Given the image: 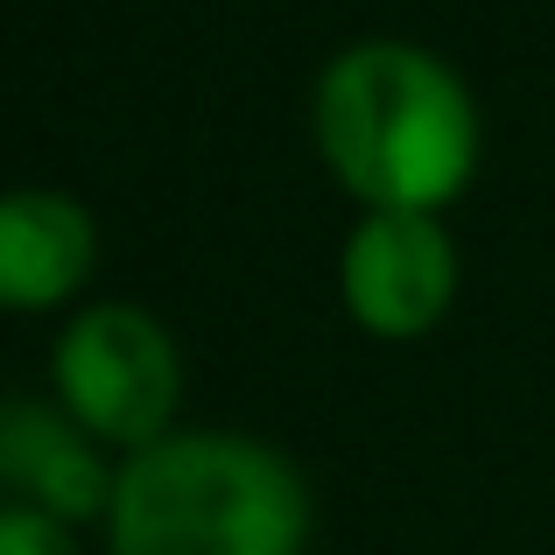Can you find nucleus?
<instances>
[{
  "mask_svg": "<svg viewBox=\"0 0 555 555\" xmlns=\"http://www.w3.org/2000/svg\"><path fill=\"white\" fill-rule=\"evenodd\" d=\"M317 149L373 211H429L472 183L478 106L436 50L401 36L352 42L317 78Z\"/></svg>",
  "mask_w": 555,
  "mask_h": 555,
  "instance_id": "nucleus-1",
  "label": "nucleus"
},
{
  "mask_svg": "<svg viewBox=\"0 0 555 555\" xmlns=\"http://www.w3.org/2000/svg\"><path fill=\"white\" fill-rule=\"evenodd\" d=\"M310 486L260 436L169 429L113 472V555H302Z\"/></svg>",
  "mask_w": 555,
  "mask_h": 555,
  "instance_id": "nucleus-2",
  "label": "nucleus"
},
{
  "mask_svg": "<svg viewBox=\"0 0 555 555\" xmlns=\"http://www.w3.org/2000/svg\"><path fill=\"white\" fill-rule=\"evenodd\" d=\"M50 379L64 415L85 436L149 450L169 436V415H177V393H183V359H177V338L149 310L92 302L64 324V338L50 352Z\"/></svg>",
  "mask_w": 555,
  "mask_h": 555,
  "instance_id": "nucleus-3",
  "label": "nucleus"
},
{
  "mask_svg": "<svg viewBox=\"0 0 555 555\" xmlns=\"http://www.w3.org/2000/svg\"><path fill=\"white\" fill-rule=\"evenodd\" d=\"M338 282L373 338H415L457 296V246L429 211H366L345 240Z\"/></svg>",
  "mask_w": 555,
  "mask_h": 555,
  "instance_id": "nucleus-4",
  "label": "nucleus"
},
{
  "mask_svg": "<svg viewBox=\"0 0 555 555\" xmlns=\"http://www.w3.org/2000/svg\"><path fill=\"white\" fill-rule=\"evenodd\" d=\"M92 211L64 190H8L0 197V310H56L92 274Z\"/></svg>",
  "mask_w": 555,
  "mask_h": 555,
  "instance_id": "nucleus-5",
  "label": "nucleus"
},
{
  "mask_svg": "<svg viewBox=\"0 0 555 555\" xmlns=\"http://www.w3.org/2000/svg\"><path fill=\"white\" fill-rule=\"evenodd\" d=\"M0 486L8 500L42 506L56 520H85L113 506V472L42 401H0Z\"/></svg>",
  "mask_w": 555,
  "mask_h": 555,
  "instance_id": "nucleus-6",
  "label": "nucleus"
},
{
  "mask_svg": "<svg viewBox=\"0 0 555 555\" xmlns=\"http://www.w3.org/2000/svg\"><path fill=\"white\" fill-rule=\"evenodd\" d=\"M0 555H78V542H70V520L0 500Z\"/></svg>",
  "mask_w": 555,
  "mask_h": 555,
  "instance_id": "nucleus-7",
  "label": "nucleus"
}]
</instances>
